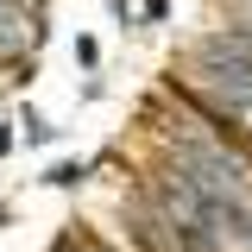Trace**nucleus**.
Listing matches in <instances>:
<instances>
[{"label": "nucleus", "instance_id": "f257e3e1", "mask_svg": "<svg viewBox=\"0 0 252 252\" xmlns=\"http://www.w3.org/2000/svg\"><path fill=\"white\" fill-rule=\"evenodd\" d=\"M220 44H233V51H240V57H252V26H246V32H227V38H220Z\"/></svg>", "mask_w": 252, "mask_h": 252}]
</instances>
